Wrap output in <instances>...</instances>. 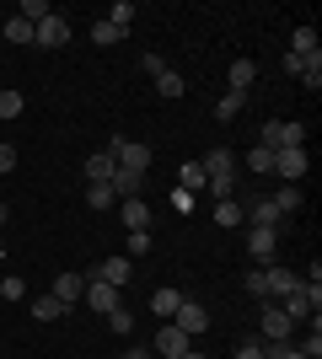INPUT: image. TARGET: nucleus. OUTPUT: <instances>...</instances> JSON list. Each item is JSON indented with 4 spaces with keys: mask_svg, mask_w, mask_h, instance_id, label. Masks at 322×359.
<instances>
[{
    "mask_svg": "<svg viewBox=\"0 0 322 359\" xmlns=\"http://www.w3.org/2000/svg\"><path fill=\"white\" fill-rule=\"evenodd\" d=\"M107 150H113V161L123 166V172H140V177H145V172H151V145H140V140H107Z\"/></svg>",
    "mask_w": 322,
    "mask_h": 359,
    "instance_id": "obj_1",
    "label": "nucleus"
},
{
    "mask_svg": "<svg viewBox=\"0 0 322 359\" xmlns=\"http://www.w3.org/2000/svg\"><path fill=\"white\" fill-rule=\"evenodd\" d=\"M258 322H263V338H258V344H290L295 322H290L285 311H279L274 300H263V316H258Z\"/></svg>",
    "mask_w": 322,
    "mask_h": 359,
    "instance_id": "obj_2",
    "label": "nucleus"
},
{
    "mask_svg": "<svg viewBox=\"0 0 322 359\" xmlns=\"http://www.w3.org/2000/svg\"><path fill=\"white\" fill-rule=\"evenodd\" d=\"M32 43H38V48H65V43H70V22H65L60 11H48L43 22L32 27Z\"/></svg>",
    "mask_w": 322,
    "mask_h": 359,
    "instance_id": "obj_3",
    "label": "nucleus"
},
{
    "mask_svg": "<svg viewBox=\"0 0 322 359\" xmlns=\"http://www.w3.org/2000/svg\"><path fill=\"white\" fill-rule=\"evenodd\" d=\"M274 177H279V182H301V177H307V145L274 150Z\"/></svg>",
    "mask_w": 322,
    "mask_h": 359,
    "instance_id": "obj_4",
    "label": "nucleus"
},
{
    "mask_svg": "<svg viewBox=\"0 0 322 359\" xmlns=\"http://www.w3.org/2000/svg\"><path fill=\"white\" fill-rule=\"evenodd\" d=\"M92 279H102V285H113V290H123L129 285V279H135V257H102V263H97V273Z\"/></svg>",
    "mask_w": 322,
    "mask_h": 359,
    "instance_id": "obj_5",
    "label": "nucleus"
},
{
    "mask_svg": "<svg viewBox=\"0 0 322 359\" xmlns=\"http://www.w3.org/2000/svg\"><path fill=\"white\" fill-rule=\"evenodd\" d=\"M188 348H194V338H188L177 322H167V327L156 332V354H161V359H183Z\"/></svg>",
    "mask_w": 322,
    "mask_h": 359,
    "instance_id": "obj_6",
    "label": "nucleus"
},
{
    "mask_svg": "<svg viewBox=\"0 0 322 359\" xmlns=\"http://www.w3.org/2000/svg\"><path fill=\"white\" fill-rule=\"evenodd\" d=\"M81 300H86V306H92L97 316H107V311H119V306H123V300H119V290H113V285H102V279H86V295H81Z\"/></svg>",
    "mask_w": 322,
    "mask_h": 359,
    "instance_id": "obj_7",
    "label": "nucleus"
},
{
    "mask_svg": "<svg viewBox=\"0 0 322 359\" xmlns=\"http://www.w3.org/2000/svg\"><path fill=\"white\" fill-rule=\"evenodd\" d=\"M263 285H269V300H279V295H290V290H301V273L279 269V263H263Z\"/></svg>",
    "mask_w": 322,
    "mask_h": 359,
    "instance_id": "obj_8",
    "label": "nucleus"
},
{
    "mask_svg": "<svg viewBox=\"0 0 322 359\" xmlns=\"http://www.w3.org/2000/svg\"><path fill=\"white\" fill-rule=\"evenodd\" d=\"M172 322H177V327H183L188 338H199V332L210 327V311H204L199 300H183V306H177V316H172Z\"/></svg>",
    "mask_w": 322,
    "mask_h": 359,
    "instance_id": "obj_9",
    "label": "nucleus"
},
{
    "mask_svg": "<svg viewBox=\"0 0 322 359\" xmlns=\"http://www.w3.org/2000/svg\"><path fill=\"white\" fill-rule=\"evenodd\" d=\"M274 247H279V231H263V225L247 231V252L258 257V263H274Z\"/></svg>",
    "mask_w": 322,
    "mask_h": 359,
    "instance_id": "obj_10",
    "label": "nucleus"
},
{
    "mask_svg": "<svg viewBox=\"0 0 322 359\" xmlns=\"http://www.w3.org/2000/svg\"><path fill=\"white\" fill-rule=\"evenodd\" d=\"M113 172H119V161H113V150H92L86 156V182H113Z\"/></svg>",
    "mask_w": 322,
    "mask_h": 359,
    "instance_id": "obj_11",
    "label": "nucleus"
},
{
    "mask_svg": "<svg viewBox=\"0 0 322 359\" xmlns=\"http://www.w3.org/2000/svg\"><path fill=\"white\" fill-rule=\"evenodd\" d=\"M226 81H231L226 91H242V97H247V91H253V81H258V65H253V60H231V65H226Z\"/></svg>",
    "mask_w": 322,
    "mask_h": 359,
    "instance_id": "obj_12",
    "label": "nucleus"
},
{
    "mask_svg": "<svg viewBox=\"0 0 322 359\" xmlns=\"http://www.w3.org/2000/svg\"><path fill=\"white\" fill-rule=\"evenodd\" d=\"M119 215L129 231H151V204L145 198H119Z\"/></svg>",
    "mask_w": 322,
    "mask_h": 359,
    "instance_id": "obj_13",
    "label": "nucleus"
},
{
    "mask_svg": "<svg viewBox=\"0 0 322 359\" xmlns=\"http://www.w3.org/2000/svg\"><path fill=\"white\" fill-rule=\"evenodd\" d=\"M81 295H86V273H54V300L76 306Z\"/></svg>",
    "mask_w": 322,
    "mask_h": 359,
    "instance_id": "obj_14",
    "label": "nucleus"
},
{
    "mask_svg": "<svg viewBox=\"0 0 322 359\" xmlns=\"http://www.w3.org/2000/svg\"><path fill=\"white\" fill-rule=\"evenodd\" d=\"M274 306H279L285 316H290V322H311V316H317V311H311V300L301 295V290H290V295H279Z\"/></svg>",
    "mask_w": 322,
    "mask_h": 359,
    "instance_id": "obj_15",
    "label": "nucleus"
},
{
    "mask_svg": "<svg viewBox=\"0 0 322 359\" xmlns=\"http://www.w3.org/2000/svg\"><path fill=\"white\" fill-rule=\"evenodd\" d=\"M269 198H274V210H279V215H295V210H301V204H307V194H301L295 182H285V188H274V194H269Z\"/></svg>",
    "mask_w": 322,
    "mask_h": 359,
    "instance_id": "obj_16",
    "label": "nucleus"
},
{
    "mask_svg": "<svg viewBox=\"0 0 322 359\" xmlns=\"http://www.w3.org/2000/svg\"><path fill=\"white\" fill-rule=\"evenodd\" d=\"M242 107H247V97H242V91H226V97L215 102V118H220V123H231V118H242Z\"/></svg>",
    "mask_w": 322,
    "mask_h": 359,
    "instance_id": "obj_17",
    "label": "nucleus"
},
{
    "mask_svg": "<svg viewBox=\"0 0 322 359\" xmlns=\"http://www.w3.org/2000/svg\"><path fill=\"white\" fill-rule=\"evenodd\" d=\"M65 311H70V306H65V300H54V295H38V300H32V316H38V322H60Z\"/></svg>",
    "mask_w": 322,
    "mask_h": 359,
    "instance_id": "obj_18",
    "label": "nucleus"
},
{
    "mask_svg": "<svg viewBox=\"0 0 322 359\" xmlns=\"http://www.w3.org/2000/svg\"><path fill=\"white\" fill-rule=\"evenodd\" d=\"M177 306H183V295H177V290H156V295H151V311L167 316V322L177 316Z\"/></svg>",
    "mask_w": 322,
    "mask_h": 359,
    "instance_id": "obj_19",
    "label": "nucleus"
},
{
    "mask_svg": "<svg viewBox=\"0 0 322 359\" xmlns=\"http://www.w3.org/2000/svg\"><path fill=\"white\" fill-rule=\"evenodd\" d=\"M107 188H113V194H119V198H140V172H123V166H119Z\"/></svg>",
    "mask_w": 322,
    "mask_h": 359,
    "instance_id": "obj_20",
    "label": "nucleus"
},
{
    "mask_svg": "<svg viewBox=\"0 0 322 359\" xmlns=\"http://www.w3.org/2000/svg\"><path fill=\"white\" fill-rule=\"evenodd\" d=\"M92 43H97V48H113V43H123V32L113 27L107 16H97V22H92Z\"/></svg>",
    "mask_w": 322,
    "mask_h": 359,
    "instance_id": "obj_21",
    "label": "nucleus"
},
{
    "mask_svg": "<svg viewBox=\"0 0 322 359\" xmlns=\"http://www.w3.org/2000/svg\"><path fill=\"white\" fill-rule=\"evenodd\" d=\"M247 172L269 177V172H274V150H269V145H253V150H247Z\"/></svg>",
    "mask_w": 322,
    "mask_h": 359,
    "instance_id": "obj_22",
    "label": "nucleus"
},
{
    "mask_svg": "<svg viewBox=\"0 0 322 359\" xmlns=\"http://www.w3.org/2000/svg\"><path fill=\"white\" fill-rule=\"evenodd\" d=\"M135 0H113V11H107V22H113V27H119V32H129V27H135Z\"/></svg>",
    "mask_w": 322,
    "mask_h": 359,
    "instance_id": "obj_23",
    "label": "nucleus"
},
{
    "mask_svg": "<svg viewBox=\"0 0 322 359\" xmlns=\"http://www.w3.org/2000/svg\"><path fill=\"white\" fill-rule=\"evenodd\" d=\"M285 145H307V123L301 118H279V150Z\"/></svg>",
    "mask_w": 322,
    "mask_h": 359,
    "instance_id": "obj_24",
    "label": "nucleus"
},
{
    "mask_svg": "<svg viewBox=\"0 0 322 359\" xmlns=\"http://www.w3.org/2000/svg\"><path fill=\"white\" fill-rule=\"evenodd\" d=\"M215 225H242V198H220V204H215Z\"/></svg>",
    "mask_w": 322,
    "mask_h": 359,
    "instance_id": "obj_25",
    "label": "nucleus"
},
{
    "mask_svg": "<svg viewBox=\"0 0 322 359\" xmlns=\"http://www.w3.org/2000/svg\"><path fill=\"white\" fill-rule=\"evenodd\" d=\"M86 204H92V210L102 215V210H113V204H119V194H113L107 182H92V188H86Z\"/></svg>",
    "mask_w": 322,
    "mask_h": 359,
    "instance_id": "obj_26",
    "label": "nucleus"
},
{
    "mask_svg": "<svg viewBox=\"0 0 322 359\" xmlns=\"http://www.w3.org/2000/svg\"><path fill=\"white\" fill-rule=\"evenodd\" d=\"M6 43H16V48L32 43V22L27 16H11V22H6Z\"/></svg>",
    "mask_w": 322,
    "mask_h": 359,
    "instance_id": "obj_27",
    "label": "nucleus"
},
{
    "mask_svg": "<svg viewBox=\"0 0 322 359\" xmlns=\"http://www.w3.org/2000/svg\"><path fill=\"white\" fill-rule=\"evenodd\" d=\"M290 54H317V27H295V38H290Z\"/></svg>",
    "mask_w": 322,
    "mask_h": 359,
    "instance_id": "obj_28",
    "label": "nucleus"
},
{
    "mask_svg": "<svg viewBox=\"0 0 322 359\" xmlns=\"http://www.w3.org/2000/svg\"><path fill=\"white\" fill-rule=\"evenodd\" d=\"M177 188H183V194L204 188V166H199V161H183V172H177Z\"/></svg>",
    "mask_w": 322,
    "mask_h": 359,
    "instance_id": "obj_29",
    "label": "nucleus"
},
{
    "mask_svg": "<svg viewBox=\"0 0 322 359\" xmlns=\"http://www.w3.org/2000/svg\"><path fill=\"white\" fill-rule=\"evenodd\" d=\"M22 107H27L22 91H0V123H6V118H22Z\"/></svg>",
    "mask_w": 322,
    "mask_h": 359,
    "instance_id": "obj_30",
    "label": "nucleus"
},
{
    "mask_svg": "<svg viewBox=\"0 0 322 359\" xmlns=\"http://www.w3.org/2000/svg\"><path fill=\"white\" fill-rule=\"evenodd\" d=\"M48 11H54V6H48V0H22V6H16V16H27L32 27H38V22H43Z\"/></svg>",
    "mask_w": 322,
    "mask_h": 359,
    "instance_id": "obj_31",
    "label": "nucleus"
},
{
    "mask_svg": "<svg viewBox=\"0 0 322 359\" xmlns=\"http://www.w3.org/2000/svg\"><path fill=\"white\" fill-rule=\"evenodd\" d=\"M156 91H161V97H183V75H177V70H161V75H156Z\"/></svg>",
    "mask_w": 322,
    "mask_h": 359,
    "instance_id": "obj_32",
    "label": "nucleus"
},
{
    "mask_svg": "<svg viewBox=\"0 0 322 359\" xmlns=\"http://www.w3.org/2000/svg\"><path fill=\"white\" fill-rule=\"evenodd\" d=\"M107 327L129 338V332H135V311H129V306H119V311H107Z\"/></svg>",
    "mask_w": 322,
    "mask_h": 359,
    "instance_id": "obj_33",
    "label": "nucleus"
},
{
    "mask_svg": "<svg viewBox=\"0 0 322 359\" xmlns=\"http://www.w3.org/2000/svg\"><path fill=\"white\" fill-rule=\"evenodd\" d=\"M301 86H307V91H322V54H311V60H307V70H301Z\"/></svg>",
    "mask_w": 322,
    "mask_h": 359,
    "instance_id": "obj_34",
    "label": "nucleus"
},
{
    "mask_svg": "<svg viewBox=\"0 0 322 359\" xmlns=\"http://www.w3.org/2000/svg\"><path fill=\"white\" fill-rule=\"evenodd\" d=\"M0 300H27V285H22L16 273H6V279H0Z\"/></svg>",
    "mask_w": 322,
    "mask_h": 359,
    "instance_id": "obj_35",
    "label": "nucleus"
},
{
    "mask_svg": "<svg viewBox=\"0 0 322 359\" xmlns=\"http://www.w3.org/2000/svg\"><path fill=\"white\" fill-rule=\"evenodd\" d=\"M151 252V231H129V252L123 257H145Z\"/></svg>",
    "mask_w": 322,
    "mask_h": 359,
    "instance_id": "obj_36",
    "label": "nucleus"
},
{
    "mask_svg": "<svg viewBox=\"0 0 322 359\" xmlns=\"http://www.w3.org/2000/svg\"><path fill=\"white\" fill-rule=\"evenodd\" d=\"M263 359H301L295 344H263Z\"/></svg>",
    "mask_w": 322,
    "mask_h": 359,
    "instance_id": "obj_37",
    "label": "nucleus"
},
{
    "mask_svg": "<svg viewBox=\"0 0 322 359\" xmlns=\"http://www.w3.org/2000/svg\"><path fill=\"white\" fill-rule=\"evenodd\" d=\"M140 70H145V75H161V70H172V65L161 60V54H140Z\"/></svg>",
    "mask_w": 322,
    "mask_h": 359,
    "instance_id": "obj_38",
    "label": "nucleus"
},
{
    "mask_svg": "<svg viewBox=\"0 0 322 359\" xmlns=\"http://www.w3.org/2000/svg\"><path fill=\"white\" fill-rule=\"evenodd\" d=\"M172 210H177V215H194V194H183V188H172Z\"/></svg>",
    "mask_w": 322,
    "mask_h": 359,
    "instance_id": "obj_39",
    "label": "nucleus"
},
{
    "mask_svg": "<svg viewBox=\"0 0 322 359\" xmlns=\"http://www.w3.org/2000/svg\"><path fill=\"white\" fill-rule=\"evenodd\" d=\"M247 295H258V300H269V285H263V269H258V273H247Z\"/></svg>",
    "mask_w": 322,
    "mask_h": 359,
    "instance_id": "obj_40",
    "label": "nucleus"
},
{
    "mask_svg": "<svg viewBox=\"0 0 322 359\" xmlns=\"http://www.w3.org/2000/svg\"><path fill=\"white\" fill-rule=\"evenodd\" d=\"M301 359H322V332H311L307 344H301Z\"/></svg>",
    "mask_w": 322,
    "mask_h": 359,
    "instance_id": "obj_41",
    "label": "nucleus"
},
{
    "mask_svg": "<svg viewBox=\"0 0 322 359\" xmlns=\"http://www.w3.org/2000/svg\"><path fill=\"white\" fill-rule=\"evenodd\" d=\"M307 60H311V54H285V70H290L295 81H301V70H307Z\"/></svg>",
    "mask_w": 322,
    "mask_h": 359,
    "instance_id": "obj_42",
    "label": "nucleus"
},
{
    "mask_svg": "<svg viewBox=\"0 0 322 359\" xmlns=\"http://www.w3.org/2000/svg\"><path fill=\"white\" fill-rule=\"evenodd\" d=\"M6 172H16V145H0V177Z\"/></svg>",
    "mask_w": 322,
    "mask_h": 359,
    "instance_id": "obj_43",
    "label": "nucleus"
},
{
    "mask_svg": "<svg viewBox=\"0 0 322 359\" xmlns=\"http://www.w3.org/2000/svg\"><path fill=\"white\" fill-rule=\"evenodd\" d=\"M231 359H263V344H258V338H253V344H242V348H236V354H231Z\"/></svg>",
    "mask_w": 322,
    "mask_h": 359,
    "instance_id": "obj_44",
    "label": "nucleus"
},
{
    "mask_svg": "<svg viewBox=\"0 0 322 359\" xmlns=\"http://www.w3.org/2000/svg\"><path fill=\"white\" fill-rule=\"evenodd\" d=\"M123 359H145V348H129V354H123Z\"/></svg>",
    "mask_w": 322,
    "mask_h": 359,
    "instance_id": "obj_45",
    "label": "nucleus"
},
{
    "mask_svg": "<svg viewBox=\"0 0 322 359\" xmlns=\"http://www.w3.org/2000/svg\"><path fill=\"white\" fill-rule=\"evenodd\" d=\"M183 359H210V354H199V348H188V354H183Z\"/></svg>",
    "mask_w": 322,
    "mask_h": 359,
    "instance_id": "obj_46",
    "label": "nucleus"
},
{
    "mask_svg": "<svg viewBox=\"0 0 322 359\" xmlns=\"http://www.w3.org/2000/svg\"><path fill=\"white\" fill-rule=\"evenodd\" d=\"M6 220H11V210H6V204H0V225H6Z\"/></svg>",
    "mask_w": 322,
    "mask_h": 359,
    "instance_id": "obj_47",
    "label": "nucleus"
},
{
    "mask_svg": "<svg viewBox=\"0 0 322 359\" xmlns=\"http://www.w3.org/2000/svg\"><path fill=\"white\" fill-rule=\"evenodd\" d=\"M0 38H6V16H0Z\"/></svg>",
    "mask_w": 322,
    "mask_h": 359,
    "instance_id": "obj_48",
    "label": "nucleus"
},
{
    "mask_svg": "<svg viewBox=\"0 0 322 359\" xmlns=\"http://www.w3.org/2000/svg\"><path fill=\"white\" fill-rule=\"evenodd\" d=\"M0 257H6V236H0Z\"/></svg>",
    "mask_w": 322,
    "mask_h": 359,
    "instance_id": "obj_49",
    "label": "nucleus"
},
{
    "mask_svg": "<svg viewBox=\"0 0 322 359\" xmlns=\"http://www.w3.org/2000/svg\"><path fill=\"white\" fill-rule=\"evenodd\" d=\"M210 359H215V354H210ZM220 359H226V354H220Z\"/></svg>",
    "mask_w": 322,
    "mask_h": 359,
    "instance_id": "obj_50",
    "label": "nucleus"
}]
</instances>
